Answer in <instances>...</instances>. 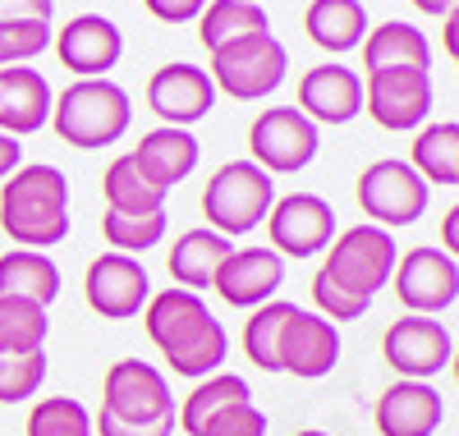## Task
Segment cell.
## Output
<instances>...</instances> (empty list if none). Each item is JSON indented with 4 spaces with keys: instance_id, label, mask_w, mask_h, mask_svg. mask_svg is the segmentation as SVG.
<instances>
[{
    "instance_id": "obj_14",
    "label": "cell",
    "mask_w": 459,
    "mask_h": 436,
    "mask_svg": "<svg viewBox=\"0 0 459 436\" xmlns=\"http://www.w3.org/2000/svg\"><path fill=\"white\" fill-rule=\"evenodd\" d=\"M391 275H395L400 303L413 308V312H423V317H432V312H441V308H450L459 299V266H455L450 253L413 249V253H404L395 262Z\"/></svg>"
},
{
    "instance_id": "obj_22",
    "label": "cell",
    "mask_w": 459,
    "mask_h": 436,
    "mask_svg": "<svg viewBox=\"0 0 459 436\" xmlns=\"http://www.w3.org/2000/svg\"><path fill=\"white\" fill-rule=\"evenodd\" d=\"M51 115V88L37 69H0V134H37Z\"/></svg>"
},
{
    "instance_id": "obj_25",
    "label": "cell",
    "mask_w": 459,
    "mask_h": 436,
    "mask_svg": "<svg viewBox=\"0 0 459 436\" xmlns=\"http://www.w3.org/2000/svg\"><path fill=\"white\" fill-rule=\"evenodd\" d=\"M303 32L313 37L322 51H350L363 42L368 32V14L359 0H313L303 14Z\"/></svg>"
},
{
    "instance_id": "obj_40",
    "label": "cell",
    "mask_w": 459,
    "mask_h": 436,
    "mask_svg": "<svg viewBox=\"0 0 459 436\" xmlns=\"http://www.w3.org/2000/svg\"><path fill=\"white\" fill-rule=\"evenodd\" d=\"M147 14L152 19H161V23H188L194 14L207 10V0H143Z\"/></svg>"
},
{
    "instance_id": "obj_16",
    "label": "cell",
    "mask_w": 459,
    "mask_h": 436,
    "mask_svg": "<svg viewBox=\"0 0 459 436\" xmlns=\"http://www.w3.org/2000/svg\"><path fill=\"white\" fill-rule=\"evenodd\" d=\"M147 101H152V110H157L166 125L184 129V125L203 120V115L212 110L216 88H212L207 69H198V65H166V69L152 74Z\"/></svg>"
},
{
    "instance_id": "obj_19",
    "label": "cell",
    "mask_w": 459,
    "mask_h": 436,
    "mask_svg": "<svg viewBox=\"0 0 459 436\" xmlns=\"http://www.w3.org/2000/svg\"><path fill=\"white\" fill-rule=\"evenodd\" d=\"M446 418L441 390L428 381H395L377 400V432L381 436H432Z\"/></svg>"
},
{
    "instance_id": "obj_1",
    "label": "cell",
    "mask_w": 459,
    "mask_h": 436,
    "mask_svg": "<svg viewBox=\"0 0 459 436\" xmlns=\"http://www.w3.org/2000/svg\"><path fill=\"white\" fill-rule=\"evenodd\" d=\"M143 308H147V336L157 340V349L179 377H207L212 368L225 363L230 349L225 327L194 290H161Z\"/></svg>"
},
{
    "instance_id": "obj_34",
    "label": "cell",
    "mask_w": 459,
    "mask_h": 436,
    "mask_svg": "<svg viewBox=\"0 0 459 436\" xmlns=\"http://www.w3.org/2000/svg\"><path fill=\"white\" fill-rule=\"evenodd\" d=\"M28 436H92V418L79 400H42L28 414Z\"/></svg>"
},
{
    "instance_id": "obj_3",
    "label": "cell",
    "mask_w": 459,
    "mask_h": 436,
    "mask_svg": "<svg viewBox=\"0 0 459 436\" xmlns=\"http://www.w3.org/2000/svg\"><path fill=\"white\" fill-rule=\"evenodd\" d=\"M129 92L110 78H79L65 88L60 101H51L56 134L69 147H106L129 129Z\"/></svg>"
},
{
    "instance_id": "obj_31",
    "label": "cell",
    "mask_w": 459,
    "mask_h": 436,
    "mask_svg": "<svg viewBox=\"0 0 459 436\" xmlns=\"http://www.w3.org/2000/svg\"><path fill=\"white\" fill-rule=\"evenodd\" d=\"M244 400H248V381L235 377V372H216L184 400V414H175V423H184L188 436H198L207 427V418H216L230 405H244Z\"/></svg>"
},
{
    "instance_id": "obj_30",
    "label": "cell",
    "mask_w": 459,
    "mask_h": 436,
    "mask_svg": "<svg viewBox=\"0 0 459 436\" xmlns=\"http://www.w3.org/2000/svg\"><path fill=\"white\" fill-rule=\"evenodd\" d=\"M101 188H106L110 212H166V188L147 184L143 170L134 166V156L110 161V170L101 175Z\"/></svg>"
},
{
    "instance_id": "obj_43",
    "label": "cell",
    "mask_w": 459,
    "mask_h": 436,
    "mask_svg": "<svg viewBox=\"0 0 459 436\" xmlns=\"http://www.w3.org/2000/svg\"><path fill=\"white\" fill-rule=\"evenodd\" d=\"M455 249H459V207L446 212V253H455Z\"/></svg>"
},
{
    "instance_id": "obj_20",
    "label": "cell",
    "mask_w": 459,
    "mask_h": 436,
    "mask_svg": "<svg viewBox=\"0 0 459 436\" xmlns=\"http://www.w3.org/2000/svg\"><path fill=\"white\" fill-rule=\"evenodd\" d=\"M299 106L308 120L322 125H350L363 110V78L344 65H317L303 74L299 83Z\"/></svg>"
},
{
    "instance_id": "obj_15",
    "label": "cell",
    "mask_w": 459,
    "mask_h": 436,
    "mask_svg": "<svg viewBox=\"0 0 459 436\" xmlns=\"http://www.w3.org/2000/svg\"><path fill=\"white\" fill-rule=\"evenodd\" d=\"M285 281V257L276 249H230V257L216 271V290L235 308H257L266 303Z\"/></svg>"
},
{
    "instance_id": "obj_32",
    "label": "cell",
    "mask_w": 459,
    "mask_h": 436,
    "mask_svg": "<svg viewBox=\"0 0 459 436\" xmlns=\"http://www.w3.org/2000/svg\"><path fill=\"white\" fill-rule=\"evenodd\" d=\"M47 308L32 299H0V353H32L47 340Z\"/></svg>"
},
{
    "instance_id": "obj_12",
    "label": "cell",
    "mask_w": 459,
    "mask_h": 436,
    "mask_svg": "<svg viewBox=\"0 0 459 436\" xmlns=\"http://www.w3.org/2000/svg\"><path fill=\"white\" fill-rule=\"evenodd\" d=\"M147 290H152L147 271L129 253H101L88 266V281H83L88 308L110 317V322H129V317H138L143 303H147Z\"/></svg>"
},
{
    "instance_id": "obj_33",
    "label": "cell",
    "mask_w": 459,
    "mask_h": 436,
    "mask_svg": "<svg viewBox=\"0 0 459 436\" xmlns=\"http://www.w3.org/2000/svg\"><path fill=\"white\" fill-rule=\"evenodd\" d=\"M101 234L110 240V249H120V253H143V249H152V244H161V234H166V212H110V207H106Z\"/></svg>"
},
{
    "instance_id": "obj_45",
    "label": "cell",
    "mask_w": 459,
    "mask_h": 436,
    "mask_svg": "<svg viewBox=\"0 0 459 436\" xmlns=\"http://www.w3.org/2000/svg\"><path fill=\"white\" fill-rule=\"evenodd\" d=\"M299 436H326V432H299Z\"/></svg>"
},
{
    "instance_id": "obj_41",
    "label": "cell",
    "mask_w": 459,
    "mask_h": 436,
    "mask_svg": "<svg viewBox=\"0 0 459 436\" xmlns=\"http://www.w3.org/2000/svg\"><path fill=\"white\" fill-rule=\"evenodd\" d=\"M56 0H0V23H19V19H37L51 23Z\"/></svg>"
},
{
    "instance_id": "obj_4",
    "label": "cell",
    "mask_w": 459,
    "mask_h": 436,
    "mask_svg": "<svg viewBox=\"0 0 459 436\" xmlns=\"http://www.w3.org/2000/svg\"><path fill=\"white\" fill-rule=\"evenodd\" d=\"M272 203H276V184L257 161H225L203 188V216L225 240L257 230V221H266Z\"/></svg>"
},
{
    "instance_id": "obj_39",
    "label": "cell",
    "mask_w": 459,
    "mask_h": 436,
    "mask_svg": "<svg viewBox=\"0 0 459 436\" xmlns=\"http://www.w3.org/2000/svg\"><path fill=\"white\" fill-rule=\"evenodd\" d=\"M175 432V423H120V418H110L106 409L97 414V423H92V436H170Z\"/></svg>"
},
{
    "instance_id": "obj_17",
    "label": "cell",
    "mask_w": 459,
    "mask_h": 436,
    "mask_svg": "<svg viewBox=\"0 0 459 436\" xmlns=\"http://www.w3.org/2000/svg\"><path fill=\"white\" fill-rule=\"evenodd\" d=\"M340 359V331L326 322L322 312H299L281 336V372H294L303 381H317L335 368Z\"/></svg>"
},
{
    "instance_id": "obj_7",
    "label": "cell",
    "mask_w": 459,
    "mask_h": 436,
    "mask_svg": "<svg viewBox=\"0 0 459 436\" xmlns=\"http://www.w3.org/2000/svg\"><path fill=\"white\" fill-rule=\"evenodd\" d=\"M248 147L266 175H294L317 156V125L294 106H272L253 120Z\"/></svg>"
},
{
    "instance_id": "obj_37",
    "label": "cell",
    "mask_w": 459,
    "mask_h": 436,
    "mask_svg": "<svg viewBox=\"0 0 459 436\" xmlns=\"http://www.w3.org/2000/svg\"><path fill=\"white\" fill-rule=\"evenodd\" d=\"M313 299H317V308H322L326 322H354V317H363V312L372 308V299L350 294L344 285H335L326 271H317V275H313Z\"/></svg>"
},
{
    "instance_id": "obj_29",
    "label": "cell",
    "mask_w": 459,
    "mask_h": 436,
    "mask_svg": "<svg viewBox=\"0 0 459 436\" xmlns=\"http://www.w3.org/2000/svg\"><path fill=\"white\" fill-rule=\"evenodd\" d=\"M294 317V303H281V299H266L257 303V312L248 317L244 327V353L262 368V372H281V336Z\"/></svg>"
},
{
    "instance_id": "obj_2",
    "label": "cell",
    "mask_w": 459,
    "mask_h": 436,
    "mask_svg": "<svg viewBox=\"0 0 459 436\" xmlns=\"http://www.w3.org/2000/svg\"><path fill=\"white\" fill-rule=\"evenodd\" d=\"M0 230L23 249H51L69 234V179L56 166H23L0 188Z\"/></svg>"
},
{
    "instance_id": "obj_13",
    "label": "cell",
    "mask_w": 459,
    "mask_h": 436,
    "mask_svg": "<svg viewBox=\"0 0 459 436\" xmlns=\"http://www.w3.org/2000/svg\"><path fill=\"white\" fill-rule=\"evenodd\" d=\"M432 110L428 69H368V115L381 129H413Z\"/></svg>"
},
{
    "instance_id": "obj_42",
    "label": "cell",
    "mask_w": 459,
    "mask_h": 436,
    "mask_svg": "<svg viewBox=\"0 0 459 436\" xmlns=\"http://www.w3.org/2000/svg\"><path fill=\"white\" fill-rule=\"evenodd\" d=\"M19 170V138L0 134V179H10Z\"/></svg>"
},
{
    "instance_id": "obj_24",
    "label": "cell",
    "mask_w": 459,
    "mask_h": 436,
    "mask_svg": "<svg viewBox=\"0 0 459 436\" xmlns=\"http://www.w3.org/2000/svg\"><path fill=\"white\" fill-rule=\"evenodd\" d=\"M363 65L368 69H428L432 65V47L428 37L418 32L413 23H381L377 32H368L363 42Z\"/></svg>"
},
{
    "instance_id": "obj_5",
    "label": "cell",
    "mask_w": 459,
    "mask_h": 436,
    "mask_svg": "<svg viewBox=\"0 0 459 436\" xmlns=\"http://www.w3.org/2000/svg\"><path fill=\"white\" fill-rule=\"evenodd\" d=\"M285 69L290 56L276 42L272 32H257V37H239L221 51H212V88H221L225 97L235 101H257L266 92H276L285 83Z\"/></svg>"
},
{
    "instance_id": "obj_21",
    "label": "cell",
    "mask_w": 459,
    "mask_h": 436,
    "mask_svg": "<svg viewBox=\"0 0 459 436\" xmlns=\"http://www.w3.org/2000/svg\"><path fill=\"white\" fill-rule=\"evenodd\" d=\"M129 156H134V166L143 170V179H147V184H157V188H166V193H170L188 170L198 166V138L188 134V129L166 125V129L143 134V143H138Z\"/></svg>"
},
{
    "instance_id": "obj_44",
    "label": "cell",
    "mask_w": 459,
    "mask_h": 436,
    "mask_svg": "<svg viewBox=\"0 0 459 436\" xmlns=\"http://www.w3.org/2000/svg\"><path fill=\"white\" fill-rule=\"evenodd\" d=\"M413 5L423 10V14H450V10H455V0H413Z\"/></svg>"
},
{
    "instance_id": "obj_36",
    "label": "cell",
    "mask_w": 459,
    "mask_h": 436,
    "mask_svg": "<svg viewBox=\"0 0 459 436\" xmlns=\"http://www.w3.org/2000/svg\"><path fill=\"white\" fill-rule=\"evenodd\" d=\"M51 42V23L19 19V23H0V65H23L32 56H42Z\"/></svg>"
},
{
    "instance_id": "obj_35",
    "label": "cell",
    "mask_w": 459,
    "mask_h": 436,
    "mask_svg": "<svg viewBox=\"0 0 459 436\" xmlns=\"http://www.w3.org/2000/svg\"><path fill=\"white\" fill-rule=\"evenodd\" d=\"M47 381V353H0V405H19Z\"/></svg>"
},
{
    "instance_id": "obj_10",
    "label": "cell",
    "mask_w": 459,
    "mask_h": 436,
    "mask_svg": "<svg viewBox=\"0 0 459 436\" xmlns=\"http://www.w3.org/2000/svg\"><path fill=\"white\" fill-rule=\"evenodd\" d=\"M381 353H386V363L404 377V381H428L437 372L450 368V331L437 322V317H423V312H409L400 322L381 336Z\"/></svg>"
},
{
    "instance_id": "obj_9",
    "label": "cell",
    "mask_w": 459,
    "mask_h": 436,
    "mask_svg": "<svg viewBox=\"0 0 459 436\" xmlns=\"http://www.w3.org/2000/svg\"><path fill=\"white\" fill-rule=\"evenodd\" d=\"M359 207L381 225H413L428 212V179L409 161H372L359 175Z\"/></svg>"
},
{
    "instance_id": "obj_11",
    "label": "cell",
    "mask_w": 459,
    "mask_h": 436,
    "mask_svg": "<svg viewBox=\"0 0 459 436\" xmlns=\"http://www.w3.org/2000/svg\"><path fill=\"white\" fill-rule=\"evenodd\" d=\"M266 230H272L276 253L308 257V253H322L331 244L335 212L317 193H290V197H281V203H272V212H266Z\"/></svg>"
},
{
    "instance_id": "obj_27",
    "label": "cell",
    "mask_w": 459,
    "mask_h": 436,
    "mask_svg": "<svg viewBox=\"0 0 459 436\" xmlns=\"http://www.w3.org/2000/svg\"><path fill=\"white\" fill-rule=\"evenodd\" d=\"M257 32H266V14L257 0H212L198 28L207 51H221L230 42H239V37H257Z\"/></svg>"
},
{
    "instance_id": "obj_18",
    "label": "cell",
    "mask_w": 459,
    "mask_h": 436,
    "mask_svg": "<svg viewBox=\"0 0 459 436\" xmlns=\"http://www.w3.org/2000/svg\"><path fill=\"white\" fill-rule=\"evenodd\" d=\"M56 51H60L65 69L83 74V78H101L106 69H115V60H120L125 37H120V28H115L110 19H101V14H79V19H69L60 28Z\"/></svg>"
},
{
    "instance_id": "obj_38",
    "label": "cell",
    "mask_w": 459,
    "mask_h": 436,
    "mask_svg": "<svg viewBox=\"0 0 459 436\" xmlns=\"http://www.w3.org/2000/svg\"><path fill=\"white\" fill-rule=\"evenodd\" d=\"M198 436H266V418L253 400H244V405H230L216 418H207V427Z\"/></svg>"
},
{
    "instance_id": "obj_23",
    "label": "cell",
    "mask_w": 459,
    "mask_h": 436,
    "mask_svg": "<svg viewBox=\"0 0 459 436\" xmlns=\"http://www.w3.org/2000/svg\"><path fill=\"white\" fill-rule=\"evenodd\" d=\"M230 257V240L216 230H188L179 234V244L170 249V275L179 281V290H212L221 262Z\"/></svg>"
},
{
    "instance_id": "obj_26",
    "label": "cell",
    "mask_w": 459,
    "mask_h": 436,
    "mask_svg": "<svg viewBox=\"0 0 459 436\" xmlns=\"http://www.w3.org/2000/svg\"><path fill=\"white\" fill-rule=\"evenodd\" d=\"M60 294V271L47 253H5L0 257V299L51 303Z\"/></svg>"
},
{
    "instance_id": "obj_6",
    "label": "cell",
    "mask_w": 459,
    "mask_h": 436,
    "mask_svg": "<svg viewBox=\"0 0 459 436\" xmlns=\"http://www.w3.org/2000/svg\"><path fill=\"white\" fill-rule=\"evenodd\" d=\"M395 257H400V249H395V240L381 225H354V230H344L340 240L331 244L322 271L350 294L372 299L381 285L391 281Z\"/></svg>"
},
{
    "instance_id": "obj_8",
    "label": "cell",
    "mask_w": 459,
    "mask_h": 436,
    "mask_svg": "<svg viewBox=\"0 0 459 436\" xmlns=\"http://www.w3.org/2000/svg\"><path fill=\"white\" fill-rule=\"evenodd\" d=\"M101 409L120 423H175V395L166 377L143 363V359H120L106 372V400Z\"/></svg>"
},
{
    "instance_id": "obj_28",
    "label": "cell",
    "mask_w": 459,
    "mask_h": 436,
    "mask_svg": "<svg viewBox=\"0 0 459 436\" xmlns=\"http://www.w3.org/2000/svg\"><path fill=\"white\" fill-rule=\"evenodd\" d=\"M428 184H441V188H455L459 184V125L446 120V125H432L418 134L413 143V161H409Z\"/></svg>"
}]
</instances>
